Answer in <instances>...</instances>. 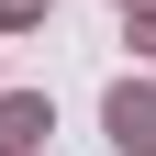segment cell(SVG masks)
Returning a JSON list of instances; mask_svg holds the SVG:
<instances>
[{
    "label": "cell",
    "instance_id": "obj_1",
    "mask_svg": "<svg viewBox=\"0 0 156 156\" xmlns=\"http://www.w3.org/2000/svg\"><path fill=\"white\" fill-rule=\"evenodd\" d=\"M112 145L123 156H156V89H112Z\"/></svg>",
    "mask_w": 156,
    "mask_h": 156
},
{
    "label": "cell",
    "instance_id": "obj_2",
    "mask_svg": "<svg viewBox=\"0 0 156 156\" xmlns=\"http://www.w3.org/2000/svg\"><path fill=\"white\" fill-rule=\"evenodd\" d=\"M34 134H45V101H0V156H23Z\"/></svg>",
    "mask_w": 156,
    "mask_h": 156
}]
</instances>
